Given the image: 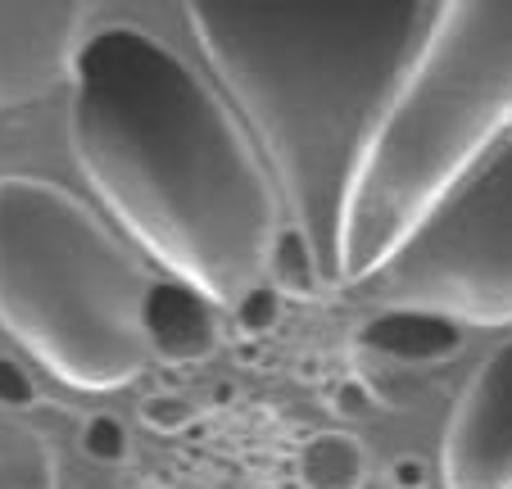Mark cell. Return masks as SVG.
Listing matches in <instances>:
<instances>
[{
	"mask_svg": "<svg viewBox=\"0 0 512 489\" xmlns=\"http://www.w3.org/2000/svg\"><path fill=\"white\" fill-rule=\"evenodd\" d=\"M368 480V449L349 431H318L304 440L295 458L300 489H363Z\"/></svg>",
	"mask_w": 512,
	"mask_h": 489,
	"instance_id": "cell-10",
	"label": "cell"
},
{
	"mask_svg": "<svg viewBox=\"0 0 512 489\" xmlns=\"http://www.w3.org/2000/svg\"><path fill=\"white\" fill-rule=\"evenodd\" d=\"M363 286L377 304L422 308L458 326L512 322V145L463 177L408 245Z\"/></svg>",
	"mask_w": 512,
	"mask_h": 489,
	"instance_id": "cell-5",
	"label": "cell"
},
{
	"mask_svg": "<svg viewBox=\"0 0 512 489\" xmlns=\"http://www.w3.org/2000/svg\"><path fill=\"white\" fill-rule=\"evenodd\" d=\"M91 5L0 0V109H19L73 82Z\"/></svg>",
	"mask_w": 512,
	"mask_h": 489,
	"instance_id": "cell-6",
	"label": "cell"
},
{
	"mask_svg": "<svg viewBox=\"0 0 512 489\" xmlns=\"http://www.w3.org/2000/svg\"><path fill=\"white\" fill-rule=\"evenodd\" d=\"M0 489H59V462L50 440L5 413H0Z\"/></svg>",
	"mask_w": 512,
	"mask_h": 489,
	"instance_id": "cell-11",
	"label": "cell"
},
{
	"mask_svg": "<svg viewBox=\"0 0 512 489\" xmlns=\"http://www.w3.org/2000/svg\"><path fill=\"white\" fill-rule=\"evenodd\" d=\"M390 485L395 489H422L426 485V462L422 458H395L390 462Z\"/></svg>",
	"mask_w": 512,
	"mask_h": 489,
	"instance_id": "cell-18",
	"label": "cell"
},
{
	"mask_svg": "<svg viewBox=\"0 0 512 489\" xmlns=\"http://www.w3.org/2000/svg\"><path fill=\"white\" fill-rule=\"evenodd\" d=\"M263 281H268L281 299H318L322 286H327L318 259H313V250H309V240L290 227V222H281V231L272 236Z\"/></svg>",
	"mask_w": 512,
	"mask_h": 489,
	"instance_id": "cell-12",
	"label": "cell"
},
{
	"mask_svg": "<svg viewBox=\"0 0 512 489\" xmlns=\"http://www.w3.org/2000/svg\"><path fill=\"white\" fill-rule=\"evenodd\" d=\"M78 449L100 467H118L127 462V426L109 413H91L78 431Z\"/></svg>",
	"mask_w": 512,
	"mask_h": 489,
	"instance_id": "cell-13",
	"label": "cell"
},
{
	"mask_svg": "<svg viewBox=\"0 0 512 489\" xmlns=\"http://www.w3.org/2000/svg\"><path fill=\"white\" fill-rule=\"evenodd\" d=\"M232 322H236V331H241V336H250V340L268 336L272 326L281 322V295L268 286V281H259V286L245 290L241 304L232 308Z\"/></svg>",
	"mask_w": 512,
	"mask_h": 489,
	"instance_id": "cell-14",
	"label": "cell"
},
{
	"mask_svg": "<svg viewBox=\"0 0 512 489\" xmlns=\"http://www.w3.org/2000/svg\"><path fill=\"white\" fill-rule=\"evenodd\" d=\"M354 340L358 349L408 367L449 363V358L463 354V326L454 317L422 313V308H381L358 326Z\"/></svg>",
	"mask_w": 512,
	"mask_h": 489,
	"instance_id": "cell-9",
	"label": "cell"
},
{
	"mask_svg": "<svg viewBox=\"0 0 512 489\" xmlns=\"http://www.w3.org/2000/svg\"><path fill=\"white\" fill-rule=\"evenodd\" d=\"M327 403H331V413H336L340 422H363V417L381 413V399L372 394V385L363 381V376H345V381L327 394Z\"/></svg>",
	"mask_w": 512,
	"mask_h": 489,
	"instance_id": "cell-16",
	"label": "cell"
},
{
	"mask_svg": "<svg viewBox=\"0 0 512 489\" xmlns=\"http://www.w3.org/2000/svg\"><path fill=\"white\" fill-rule=\"evenodd\" d=\"M150 277L64 186L0 177V331L73 390H118L145 367Z\"/></svg>",
	"mask_w": 512,
	"mask_h": 489,
	"instance_id": "cell-4",
	"label": "cell"
},
{
	"mask_svg": "<svg viewBox=\"0 0 512 489\" xmlns=\"http://www.w3.org/2000/svg\"><path fill=\"white\" fill-rule=\"evenodd\" d=\"M37 403V385H32V376L23 372L14 358L0 354V408H32Z\"/></svg>",
	"mask_w": 512,
	"mask_h": 489,
	"instance_id": "cell-17",
	"label": "cell"
},
{
	"mask_svg": "<svg viewBox=\"0 0 512 489\" xmlns=\"http://www.w3.org/2000/svg\"><path fill=\"white\" fill-rule=\"evenodd\" d=\"M512 123V0L445 5L349 204L340 281H372Z\"/></svg>",
	"mask_w": 512,
	"mask_h": 489,
	"instance_id": "cell-3",
	"label": "cell"
},
{
	"mask_svg": "<svg viewBox=\"0 0 512 489\" xmlns=\"http://www.w3.org/2000/svg\"><path fill=\"white\" fill-rule=\"evenodd\" d=\"M68 87V145L118 227L236 308L263 281L281 209L232 109L141 28L91 32Z\"/></svg>",
	"mask_w": 512,
	"mask_h": 489,
	"instance_id": "cell-1",
	"label": "cell"
},
{
	"mask_svg": "<svg viewBox=\"0 0 512 489\" xmlns=\"http://www.w3.org/2000/svg\"><path fill=\"white\" fill-rule=\"evenodd\" d=\"M141 326H145V349H150V358H159V363H168V367L204 363V358L218 349V340H223L218 304L177 277L150 281V295H145V308H141Z\"/></svg>",
	"mask_w": 512,
	"mask_h": 489,
	"instance_id": "cell-8",
	"label": "cell"
},
{
	"mask_svg": "<svg viewBox=\"0 0 512 489\" xmlns=\"http://www.w3.org/2000/svg\"><path fill=\"white\" fill-rule=\"evenodd\" d=\"M449 489H512V340L463 390L445 431Z\"/></svg>",
	"mask_w": 512,
	"mask_h": 489,
	"instance_id": "cell-7",
	"label": "cell"
},
{
	"mask_svg": "<svg viewBox=\"0 0 512 489\" xmlns=\"http://www.w3.org/2000/svg\"><path fill=\"white\" fill-rule=\"evenodd\" d=\"M141 422L159 435H177L195 422V403L182 394H145L141 399Z\"/></svg>",
	"mask_w": 512,
	"mask_h": 489,
	"instance_id": "cell-15",
	"label": "cell"
},
{
	"mask_svg": "<svg viewBox=\"0 0 512 489\" xmlns=\"http://www.w3.org/2000/svg\"><path fill=\"white\" fill-rule=\"evenodd\" d=\"M445 5L435 0H191L209 68L254 127L290 227L340 281L349 204L381 123Z\"/></svg>",
	"mask_w": 512,
	"mask_h": 489,
	"instance_id": "cell-2",
	"label": "cell"
}]
</instances>
